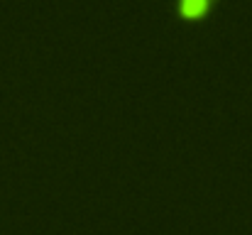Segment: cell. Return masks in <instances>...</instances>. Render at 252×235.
Returning a JSON list of instances; mask_svg holds the SVG:
<instances>
[{
	"label": "cell",
	"instance_id": "cell-1",
	"mask_svg": "<svg viewBox=\"0 0 252 235\" xmlns=\"http://www.w3.org/2000/svg\"><path fill=\"white\" fill-rule=\"evenodd\" d=\"M218 7V0H179L176 12L184 20H201L203 15H211Z\"/></svg>",
	"mask_w": 252,
	"mask_h": 235
}]
</instances>
